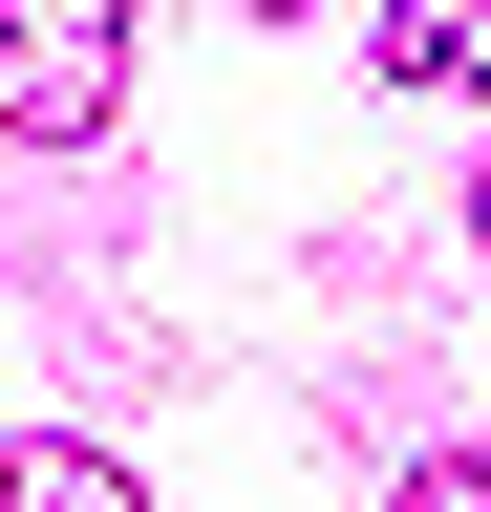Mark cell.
<instances>
[{
  "label": "cell",
  "mask_w": 491,
  "mask_h": 512,
  "mask_svg": "<svg viewBox=\"0 0 491 512\" xmlns=\"http://www.w3.org/2000/svg\"><path fill=\"white\" fill-rule=\"evenodd\" d=\"M129 107V0H0V128L22 150H86Z\"/></svg>",
  "instance_id": "cell-1"
},
{
  "label": "cell",
  "mask_w": 491,
  "mask_h": 512,
  "mask_svg": "<svg viewBox=\"0 0 491 512\" xmlns=\"http://www.w3.org/2000/svg\"><path fill=\"white\" fill-rule=\"evenodd\" d=\"M257 22H299V0H257Z\"/></svg>",
  "instance_id": "cell-6"
},
{
  "label": "cell",
  "mask_w": 491,
  "mask_h": 512,
  "mask_svg": "<svg viewBox=\"0 0 491 512\" xmlns=\"http://www.w3.org/2000/svg\"><path fill=\"white\" fill-rule=\"evenodd\" d=\"M470 256H491V171H470Z\"/></svg>",
  "instance_id": "cell-5"
},
{
  "label": "cell",
  "mask_w": 491,
  "mask_h": 512,
  "mask_svg": "<svg viewBox=\"0 0 491 512\" xmlns=\"http://www.w3.org/2000/svg\"><path fill=\"white\" fill-rule=\"evenodd\" d=\"M0 512H150L107 448H65V427H0Z\"/></svg>",
  "instance_id": "cell-2"
},
{
  "label": "cell",
  "mask_w": 491,
  "mask_h": 512,
  "mask_svg": "<svg viewBox=\"0 0 491 512\" xmlns=\"http://www.w3.org/2000/svg\"><path fill=\"white\" fill-rule=\"evenodd\" d=\"M385 512H491V448H427V470H406Z\"/></svg>",
  "instance_id": "cell-4"
},
{
  "label": "cell",
  "mask_w": 491,
  "mask_h": 512,
  "mask_svg": "<svg viewBox=\"0 0 491 512\" xmlns=\"http://www.w3.org/2000/svg\"><path fill=\"white\" fill-rule=\"evenodd\" d=\"M385 86H491V0H385Z\"/></svg>",
  "instance_id": "cell-3"
}]
</instances>
